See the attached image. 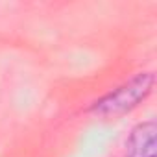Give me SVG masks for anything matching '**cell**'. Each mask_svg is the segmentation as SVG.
I'll return each instance as SVG.
<instances>
[{"label": "cell", "mask_w": 157, "mask_h": 157, "mask_svg": "<svg viewBox=\"0 0 157 157\" xmlns=\"http://www.w3.org/2000/svg\"><path fill=\"white\" fill-rule=\"evenodd\" d=\"M155 137L157 126L153 120L135 126L126 140V157H155Z\"/></svg>", "instance_id": "cell-2"}, {"label": "cell", "mask_w": 157, "mask_h": 157, "mask_svg": "<svg viewBox=\"0 0 157 157\" xmlns=\"http://www.w3.org/2000/svg\"><path fill=\"white\" fill-rule=\"evenodd\" d=\"M153 83L155 76L151 72H139L100 100H96L91 107V113L100 118H118L142 104L151 94Z\"/></svg>", "instance_id": "cell-1"}]
</instances>
